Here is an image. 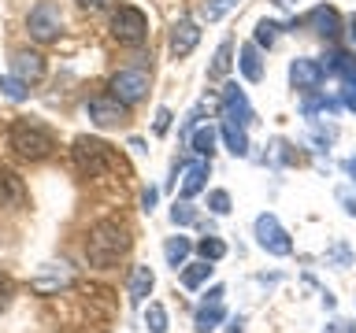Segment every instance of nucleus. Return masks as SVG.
<instances>
[{
    "label": "nucleus",
    "mask_w": 356,
    "mask_h": 333,
    "mask_svg": "<svg viewBox=\"0 0 356 333\" xmlns=\"http://www.w3.org/2000/svg\"><path fill=\"white\" fill-rule=\"evenodd\" d=\"M130 248V237L127 230L119 226V222H97L93 230H89V241H86V255L93 266H111L119 263L122 255Z\"/></svg>",
    "instance_id": "obj_1"
},
{
    "label": "nucleus",
    "mask_w": 356,
    "mask_h": 333,
    "mask_svg": "<svg viewBox=\"0 0 356 333\" xmlns=\"http://www.w3.org/2000/svg\"><path fill=\"white\" fill-rule=\"evenodd\" d=\"M11 148H15L22 160H44V155H49L56 144H52V133L44 130V126H38V122H15V126H11Z\"/></svg>",
    "instance_id": "obj_2"
},
{
    "label": "nucleus",
    "mask_w": 356,
    "mask_h": 333,
    "mask_svg": "<svg viewBox=\"0 0 356 333\" xmlns=\"http://www.w3.org/2000/svg\"><path fill=\"white\" fill-rule=\"evenodd\" d=\"M111 33H115V41H122V44H141L149 37V19H145L141 8L122 4L115 15H111Z\"/></svg>",
    "instance_id": "obj_3"
},
{
    "label": "nucleus",
    "mask_w": 356,
    "mask_h": 333,
    "mask_svg": "<svg viewBox=\"0 0 356 333\" xmlns=\"http://www.w3.org/2000/svg\"><path fill=\"white\" fill-rule=\"evenodd\" d=\"M74 163H78V171H82V174L97 178V174H104L108 163H115V155H111V148H108L104 141L78 137V141H74Z\"/></svg>",
    "instance_id": "obj_4"
},
{
    "label": "nucleus",
    "mask_w": 356,
    "mask_h": 333,
    "mask_svg": "<svg viewBox=\"0 0 356 333\" xmlns=\"http://www.w3.org/2000/svg\"><path fill=\"white\" fill-rule=\"evenodd\" d=\"M145 93H149V71L145 67H127V71L111 78V96H119L127 108L145 100Z\"/></svg>",
    "instance_id": "obj_5"
},
{
    "label": "nucleus",
    "mask_w": 356,
    "mask_h": 333,
    "mask_svg": "<svg viewBox=\"0 0 356 333\" xmlns=\"http://www.w3.org/2000/svg\"><path fill=\"white\" fill-rule=\"evenodd\" d=\"M26 26H30V37L56 41V37H60V26H63V15H60V8H56L52 0H41V4L30 11Z\"/></svg>",
    "instance_id": "obj_6"
},
{
    "label": "nucleus",
    "mask_w": 356,
    "mask_h": 333,
    "mask_svg": "<svg viewBox=\"0 0 356 333\" xmlns=\"http://www.w3.org/2000/svg\"><path fill=\"white\" fill-rule=\"evenodd\" d=\"M256 244H260L264 252H271V255H289L293 252V241H289V233L282 226H278L275 215L256 219Z\"/></svg>",
    "instance_id": "obj_7"
},
{
    "label": "nucleus",
    "mask_w": 356,
    "mask_h": 333,
    "mask_svg": "<svg viewBox=\"0 0 356 333\" xmlns=\"http://www.w3.org/2000/svg\"><path fill=\"white\" fill-rule=\"evenodd\" d=\"M323 82V63L319 60H308V56H300V60L289 63V85L300 89V93H316Z\"/></svg>",
    "instance_id": "obj_8"
},
{
    "label": "nucleus",
    "mask_w": 356,
    "mask_h": 333,
    "mask_svg": "<svg viewBox=\"0 0 356 333\" xmlns=\"http://www.w3.org/2000/svg\"><path fill=\"white\" fill-rule=\"evenodd\" d=\"M74 278H71V271H67L63 263H44L38 274H33V293H41V296H52V293H60V289H67Z\"/></svg>",
    "instance_id": "obj_9"
},
{
    "label": "nucleus",
    "mask_w": 356,
    "mask_h": 333,
    "mask_svg": "<svg viewBox=\"0 0 356 333\" xmlns=\"http://www.w3.org/2000/svg\"><path fill=\"white\" fill-rule=\"evenodd\" d=\"M89 119H93L97 126H119V122L127 119V104H122L119 96H93L89 100Z\"/></svg>",
    "instance_id": "obj_10"
},
{
    "label": "nucleus",
    "mask_w": 356,
    "mask_h": 333,
    "mask_svg": "<svg viewBox=\"0 0 356 333\" xmlns=\"http://www.w3.org/2000/svg\"><path fill=\"white\" fill-rule=\"evenodd\" d=\"M222 119L241 122V126H249V122H252V108H249V100H245V93L238 85L222 89Z\"/></svg>",
    "instance_id": "obj_11"
},
{
    "label": "nucleus",
    "mask_w": 356,
    "mask_h": 333,
    "mask_svg": "<svg viewBox=\"0 0 356 333\" xmlns=\"http://www.w3.org/2000/svg\"><path fill=\"white\" fill-rule=\"evenodd\" d=\"M197 41H200L197 22H193V19H182V22H178V26L171 30V52H175V60H182V56L193 52Z\"/></svg>",
    "instance_id": "obj_12"
},
{
    "label": "nucleus",
    "mask_w": 356,
    "mask_h": 333,
    "mask_svg": "<svg viewBox=\"0 0 356 333\" xmlns=\"http://www.w3.org/2000/svg\"><path fill=\"white\" fill-rule=\"evenodd\" d=\"M222 318H227L222 300H204V304L197 307V315H193V330H197V333H211Z\"/></svg>",
    "instance_id": "obj_13"
},
{
    "label": "nucleus",
    "mask_w": 356,
    "mask_h": 333,
    "mask_svg": "<svg viewBox=\"0 0 356 333\" xmlns=\"http://www.w3.org/2000/svg\"><path fill=\"white\" fill-rule=\"evenodd\" d=\"M11 67H15V78H22V82H41L44 78V60L38 52H19Z\"/></svg>",
    "instance_id": "obj_14"
},
{
    "label": "nucleus",
    "mask_w": 356,
    "mask_h": 333,
    "mask_svg": "<svg viewBox=\"0 0 356 333\" xmlns=\"http://www.w3.org/2000/svg\"><path fill=\"white\" fill-rule=\"evenodd\" d=\"M308 26H316V33H319V37H327V41H334V37H338V26H341V22H338V11H334V8H316V11H308Z\"/></svg>",
    "instance_id": "obj_15"
},
{
    "label": "nucleus",
    "mask_w": 356,
    "mask_h": 333,
    "mask_svg": "<svg viewBox=\"0 0 356 333\" xmlns=\"http://www.w3.org/2000/svg\"><path fill=\"white\" fill-rule=\"evenodd\" d=\"M323 74H341L345 85H349L356 82V60L345 52H330V56H323Z\"/></svg>",
    "instance_id": "obj_16"
},
{
    "label": "nucleus",
    "mask_w": 356,
    "mask_h": 333,
    "mask_svg": "<svg viewBox=\"0 0 356 333\" xmlns=\"http://www.w3.org/2000/svg\"><path fill=\"white\" fill-rule=\"evenodd\" d=\"M204 182H208V166H204V163H189V166H182V196H186V200L197 196L200 189H204Z\"/></svg>",
    "instance_id": "obj_17"
},
{
    "label": "nucleus",
    "mask_w": 356,
    "mask_h": 333,
    "mask_svg": "<svg viewBox=\"0 0 356 333\" xmlns=\"http://www.w3.org/2000/svg\"><path fill=\"white\" fill-rule=\"evenodd\" d=\"M152 271L149 266H134V274H130V304H145V296L152 293Z\"/></svg>",
    "instance_id": "obj_18"
},
{
    "label": "nucleus",
    "mask_w": 356,
    "mask_h": 333,
    "mask_svg": "<svg viewBox=\"0 0 356 333\" xmlns=\"http://www.w3.org/2000/svg\"><path fill=\"white\" fill-rule=\"evenodd\" d=\"M222 141H227V148H230L234 155H249V137H245V126H241V122L222 119Z\"/></svg>",
    "instance_id": "obj_19"
},
{
    "label": "nucleus",
    "mask_w": 356,
    "mask_h": 333,
    "mask_svg": "<svg viewBox=\"0 0 356 333\" xmlns=\"http://www.w3.org/2000/svg\"><path fill=\"white\" fill-rule=\"evenodd\" d=\"M238 63H241V74L249 78V82H260V78H264V63H260V52H256V44H241Z\"/></svg>",
    "instance_id": "obj_20"
},
{
    "label": "nucleus",
    "mask_w": 356,
    "mask_h": 333,
    "mask_svg": "<svg viewBox=\"0 0 356 333\" xmlns=\"http://www.w3.org/2000/svg\"><path fill=\"white\" fill-rule=\"evenodd\" d=\"M230 63H234V44L222 41L219 49H216V60H211V67H208V78H227Z\"/></svg>",
    "instance_id": "obj_21"
},
{
    "label": "nucleus",
    "mask_w": 356,
    "mask_h": 333,
    "mask_svg": "<svg viewBox=\"0 0 356 333\" xmlns=\"http://www.w3.org/2000/svg\"><path fill=\"white\" fill-rule=\"evenodd\" d=\"M189 248H193V244H189L186 237H171V241L163 244V255H167V263H171L175 271H178V266H186V255H189Z\"/></svg>",
    "instance_id": "obj_22"
},
{
    "label": "nucleus",
    "mask_w": 356,
    "mask_h": 333,
    "mask_svg": "<svg viewBox=\"0 0 356 333\" xmlns=\"http://www.w3.org/2000/svg\"><path fill=\"white\" fill-rule=\"evenodd\" d=\"M4 204H22V185L15 174H0V207Z\"/></svg>",
    "instance_id": "obj_23"
},
{
    "label": "nucleus",
    "mask_w": 356,
    "mask_h": 333,
    "mask_svg": "<svg viewBox=\"0 0 356 333\" xmlns=\"http://www.w3.org/2000/svg\"><path fill=\"white\" fill-rule=\"evenodd\" d=\"M208 274H211V263H208V259L189 263L186 271H182V285H186V289H197V285H204V282H208Z\"/></svg>",
    "instance_id": "obj_24"
},
{
    "label": "nucleus",
    "mask_w": 356,
    "mask_h": 333,
    "mask_svg": "<svg viewBox=\"0 0 356 333\" xmlns=\"http://www.w3.org/2000/svg\"><path fill=\"white\" fill-rule=\"evenodd\" d=\"M193 152H197V155H208V160H211V152H216V130H211V126L197 130V133H193Z\"/></svg>",
    "instance_id": "obj_25"
},
{
    "label": "nucleus",
    "mask_w": 356,
    "mask_h": 333,
    "mask_svg": "<svg viewBox=\"0 0 356 333\" xmlns=\"http://www.w3.org/2000/svg\"><path fill=\"white\" fill-rule=\"evenodd\" d=\"M278 22H271V19H260L256 22V44H264V49H271V44L278 41Z\"/></svg>",
    "instance_id": "obj_26"
},
{
    "label": "nucleus",
    "mask_w": 356,
    "mask_h": 333,
    "mask_svg": "<svg viewBox=\"0 0 356 333\" xmlns=\"http://www.w3.org/2000/svg\"><path fill=\"white\" fill-rule=\"evenodd\" d=\"M197 252H200V259L216 263V259H222V255H227V244H222L219 237H204V241L197 244Z\"/></svg>",
    "instance_id": "obj_27"
},
{
    "label": "nucleus",
    "mask_w": 356,
    "mask_h": 333,
    "mask_svg": "<svg viewBox=\"0 0 356 333\" xmlns=\"http://www.w3.org/2000/svg\"><path fill=\"white\" fill-rule=\"evenodd\" d=\"M238 4H241V0H208V4H204V19L208 22H219L227 11H234Z\"/></svg>",
    "instance_id": "obj_28"
},
{
    "label": "nucleus",
    "mask_w": 356,
    "mask_h": 333,
    "mask_svg": "<svg viewBox=\"0 0 356 333\" xmlns=\"http://www.w3.org/2000/svg\"><path fill=\"white\" fill-rule=\"evenodd\" d=\"M171 222H175V226H189V222H197V211H193V204H189V200H182V204H175V207H171Z\"/></svg>",
    "instance_id": "obj_29"
},
{
    "label": "nucleus",
    "mask_w": 356,
    "mask_h": 333,
    "mask_svg": "<svg viewBox=\"0 0 356 333\" xmlns=\"http://www.w3.org/2000/svg\"><path fill=\"white\" fill-rule=\"evenodd\" d=\"M0 93L11 96V100H22L26 96V82H22V78H0Z\"/></svg>",
    "instance_id": "obj_30"
},
{
    "label": "nucleus",
    "mask_w": 356,
    "mask_h": 333,
    "mask_svg": "<svg viewBox=\"0 0 356 333\" xmlns=\"http://www.w3.org/2000/svg\"><path fill=\"white\" fill-rule=\"evenodd\" d=\"M149 330L152 333H163L167 330V311L160 304H149Z\"/></svg>",
    "instance_id": "obj_31"
},
{
    "label": "nucleus",
    "mask_w": 356,
    "mask_h": 333,
    "mask_svg": "<svg viewBox=\"0 0 356 333\" xmlns=\"http://www.w3.org/2000/svg\"><path fill=\"white\" fill-rule=\"evenodd\" d=\"M208 207L216 211V215H227V211H230V193H222V189H216V193L208 196Z\"/></svg>",
    "instance_id": "obj_32"
},
{
    "label": "nucleus",
    "mask_w": 356,
    "mask_h": 333,
    "mask_svg": "<svg viewBox=\"0 0 356 333\" xmlns=\"http://www.w3.org/2000/svg\"><path fill=\"white\" fill-rule=\"evenodd\" d=\"M167 126H171V111L160 108L156 111V133H167Z\"/></svg>",
    "instance_id": "obj_33"
},
{
    "label": "nucleus",
    "mask_w": 356,
    "mask_h": 333,
    "mask_svg": "<svg viewBox=\"0 0 356 333\" xmlns=\"http://www.w3.org/2000/svg\"><path fill=\"white\" fill-rule=\"evenodd\" d=\"M327 333H356V326H353V322H345V318H338V322H330V326H327Z\"/></svg>",
    "instance_id": "obj_34"
},
{
    "label": "nucleus",
    "mask_w": 356,
    "mask_h": 333,
    "mask_svg": "<svg viewBox=\"0 0 356 333\" xmlns=\"http://www.w3.org/2000/svg\"><path fill=\"white\" fill-rule=\"evenodd\" d=\"M341 100H345V108H353V111H356V82L345 85V96H341Z\"/></svg>",
    "instance_id": "obj_35"
},
{
    "label": "nucleus",
    "mask_w": 356,
    "mask_h": 333,
    "mask_svg": "<svg viewBox=\"0 0 356 333\" xmlns=\"http://www.w3.org/2000/svg\"><path fill=\"white\" fill-rule=\"evenodd\" d=\"M8 296H11V282H8V278H0V311L8 307Z\"/></svg>",
    "instance_id": "obj_36"
},
{
    "label": "nucleus",
    "mask_w": 356,
    "mask_h": 333,
    "mask_svg": "<svg viewBox=\"0 0 356 333\" xmlns=\"http://www.w3.org/2000/svg\"><path fill=\"white\" fill-rule=\"evenodd\" d=\"M338 200L345 204V211H349V215H356V200H353L349 193H338Z\"/></svg>",
    "instance_id": "obj_37"
},
{
    "label": "nucleus",
    "mask_w": 356,
    "mask_h": 333,
    "mask_svg": "<svg viewBox=\"0 0 356 333\" xmlns=\"http://www.w3.org/2000/svg\"><path fill=\"white\" fill-rule=\"evenodd\" d=\"M152 204H156V189H145V211H152Z\"/></svg>",
    "instance_id": "obj_38"
},
{
    "label": "nucleus",
    "mask_w": 356,
    "mask_h": 333,
    "mask_svg": "<svg viewBox=\"0 0 356 333\" xmlns=\"http://www.w3.org/2000/svg\"><path fill=\"white\" fill-rule=\"evenodd\" d=\"M245 330V318L238 315V318H230V333H241Z\"/></svg>",
    "instance_id": "obj_39"
},
{
    "label": "nucleus",
    "mask_w": 356,
    "mask_h": 333,
    "mask_svg": "<svg viewBox=\"0 0 356 333\" xmlns=\"http://www.w3.org/2000/svg\"><path fill=\"white\" fill-rule=\"evenodd\" d=\"M78 4H82V8H104L108 0H78Z\"/></svg>",
    "instance_id": "obj_40"
},
{
    "label": "nucleus",
    "mask_w": 356,
    "mask_h": 333,
    "mask_svg": "<svg viewBox=\"0 0 356 333\" xmlns=\"http://www.w3.org/2000/svg\"><path fill=\"white\" fill-rule=\"evenodd\" d=\"M349 174H353V182H356V155L349 160Z\"/></svg>",
    "instance_id": "obj_41"
},
{
    "label": "nucleus",
    "mask_w": 356,
    "mask_h": 333,
    "mask_svg": "<svg viewBox=\"0 0 356 333\" xmlns=\"http://www.w3.org/2000/svg\"><path fill=\"white\" fill-rule=\"evenodd\" d=\"M349 30H353V41H356V19H353V26H349Z\"/></svg>",
    "instance_id": "obj_42"
},
{
    "label": "nucleus",
    "mask_w": 356,
    "mask_h": 333,
    "mask_svg": "<svg viewBox=\"0 0 356 333\" xmlns=\"http://www.w3.org/2000/svg\"><path fill=\"white\" fill-rule=\"evenodd\" d=\"M275 4H293V0H275Z\"/></svg>",
    "instance_id": "obj_43"
}]
</instances>
